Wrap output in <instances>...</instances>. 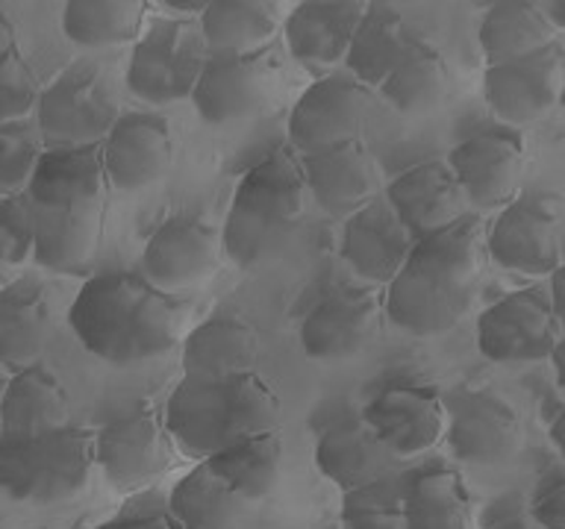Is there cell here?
Returning <instances> with one entry per match:
<instances>
[{
  "instance_id": "obj_44",
  "label": "cell",
  "mask_w": 565,
  "mask_h": 529,
  "mask_svg": "<svg viewBox=\"0 0 565 529\" xmlns=\"http://www.w3.org/2000/svg\"><path fill=\"white\" fill-rule=\"evenodd\" d=\"M95 529H180L168 511H150V515H118Z\"/></svg>"
},
{
  "instance_id": "obj_49",
  "label": "cell",
  "mask_w": 565,
  "mask_h": 529,
  "mask_svg": "<svg viewBox=\"0 0 565 529\" xmlns=\"http://www.w3.org/2000/svg\"><path fill=\"white\" fill-rule=\"evenodd\" d=\"M551 361H554L556 382H559V388L565 391V338H559V342H556L554 353H551Z\"/></svg>"
},
{
  "instance_id": "obj_14",
  "label": "cell",
  "mask_w": 565,
  "mask_h": 529,
  "mask_svg": "<svg viewBox=\"0 0 565 529\" xmlns=\"http://www.w3.org/2000/svg\"><path fill=\"white\" fill-rule=\"evenodd\" d=\"M565 88V47L554 42L524 60L492 65L483 74V97L494 118L524 127L545 118Z\"/></svg>"
},
{
  "instance_id": "obj_51",
  "label": "cell",
  "mask_w": 565,
  "mask_h": 529,
  "mask_svg": "<svg viewBox=\"0 0 565 529\" xmlns=\"http://www.w3.org/2000/svg\"><path fill=\"white\" fill-rule=\"evenodd\" d=\"M559 104H563V109H565V88H563V95H559Z\"/></svg>"
},
{
  "instance_id": "obj_42",
  "label": "cell",
  "mask_w": 565,
  "mask_h": 529,
  "mask_svg": "<svg viewBox=\"0 0 565 529\" xmlns=\"http://www.w3.org/2000/svg\"><path fill=\"white\" fill-rule=\"evenodd\" d=\"M530 515L539 529H565V471H554L536 485Z\"/></svg>"
},
{
  "instance_id": "obj_39",
  "label": "cell",
  "mask_w": 565,
  "mask_h": 529,
  "mask_svg": "<svg viewBox=\"0 0 565 529\" xmlns=\"http://www.w3.org/2000/svg\"><path fill=\"white\" fill-rule=\"evenodd\" d=\"M39 153L42 136L33 123H0V197L24 192Z\"/></svg>"
},
{
  "instance_id": "obj_40",
  "label": "cell",
  "mask_w": 565,
  "mask_h": 529,
  "mask_svg": "<svg viewBox=\"0 0 565 529\" xmlns=\"http://www.w3.org/2000/svg\"><path fill=\"white\" fill-rule=\"evenodd\" d=\"M33 259V203L24 192L0 197V268Z\"/></svg>"
},
{
  "instance_id": "obj_7",
  "label": "cell",
  "mask_w": 565,
  "mask_h": 529,
  "mask_svg": "<svg viewBox=\"0 0 565 529\" xmlns=\"http://www.w3.org/2000/svg\"><path fill=\"white\" fill-rule=\"evenodd\" d=\"M118 115V95L100 77V71L92 62H74L39 91L35 130L47 148H83L100 144Z\"/></svg>"
},
{
  "instance_id": "obj_37",
  "label": "cell",
  "mask_w": 565,
  "mask_h": 529,
  "mask_svg": "<svg viewBox=\"0 0 565 529\" xmlns=\"http://www.w3.org/2000/svg\"><path fill=\"white\" fill-rule=\"evenodd\" d=\"M145 15V0H71L62 9V30L79 47H115L139 39Z\"/></svg>"
},
{
  "instance_id": "obj_20",
  "label": "cell",
  "mask_w": 565,
  "mask_h": 529,
  "mask_svg": "<svg viewBox=\"0 0 565 529\" xmlns=\"http://www.w3.org/2000/svg\"><path fill=\"white\" fill-rule=\"evenodd\" d=\"M298 165L307 194H312V201L330 218H351L380 194L377 162L362 139L318 153H300Z\"/></svg>"
},
{
  "instance_id": "obj_21",
  "label": "cell",
  "mask_w": 565,
  "mask_h": 529,
  "mask_svg": "<svg viewBox=\"0 0 565 529\" xmlns=\"http://www.w3.org/2000/svg\"><path fill=\"white\" fill-rule=\"evenodd\" d=\"M415 247L413 233L401 224L383 192L342 224L339 256L356 277L388 285Z\"/></svg>"
},
{
  "instance_id": "obj_41",
  "label": "cell",
  "mask_w": 565,
  "mask_h": 529,
  "mask_svg": "<svg viewBox=\"0 0 565 529\" xmlns=\"http://www.w3.org/2000/svg\"><path fill=\"white\" fill-rule=\"evenodd\" d=\"M39 79L21 53H9L0 60V123L26 121L39 100Z\"/></svg>"
},
{
  "instance_id": "obj_46",
  "label": "cell",
  "mask_w": 565,
  "mask_h": 529,
  "mask_svg": "<svg viewBox=\"0 0 565 529\" xmlns=\"http://www.w3.org/2000/svg\"><path fill=\"white\" fill-rule=\"evenodd\" d=\"M162 7L171 12V18H183L185 21V15H192V21H198L203 7H206V0H166Z\"/></svg>"
},
{
  "instance_id": "obj_47",
  "label": "cell",
  "mask_w": 565,
  "mask_h": 529,
  "mask_svg": "<svg viewBox=\"0 0 565 529\" xmlns=\"http://www.w3.org/2000/svg\"><path fill=\"white\" fill-rule=\"evenodd\" d=\"M539 9L545 12L547 24L554 26L556 33H563L565 30V0H545V3H539Z\"/></svg>"
},
{
  "instance_id": "obj_19",
  "label": "cell",
  "mask_w": 565,
  "mask_h": 529,
  "mask_svg": "<svg viewBox=\"0 0 565 529\" xmlns=\"http://www.w3.org/2000/svg\"><path fill=\"white\" fill-rule=\"evenodd\" d=\"M100 156L106 183L118 192H141L171 171V127L157 112H121L100 141Z\"/></svg>"
},
{
  "instance_id": "obj_34",
  "label": "cell",
  "mask_w": 565,
  "mask_h": 529,
  "mask_svg": "<svg viewBox=\"0 0 565 529\" xmlns=\"http://www.w3.org/2000/svg\"><path fill=\"white\" fill-rule=\"evenodd\" d=\"M247 503L206 462L183 474L168 494V515L180 529H236Z\"/></svg>"
},
{
  "instance_id": "obj_18",
  "label": "cell",
  "mask_w": 565,
  "mask_h": 529,
  "mask_svg": "<svg viewBox=\"0 0 565 529\" xmlns=\"http://www.w3.org/2000/svg\"><path fill=\"white\" fill-rule=\"evenodd\" d=\"M360 414L395 458L418 456L445 435L441 395L422 382H388Z\"/></svg>"
},
{
  "instance_id": "obj_17",
  "label": "cell",
  "mask_w": 565,
  "mask_h": 529,
  "mask_svg": "<svg viewBox=\"0 0 565 529\" xmlns=\"http://www.w3.org/2000/svg\"><path fill=\"white\" fill-rule=\"evenodd\" d=\"M224 247L221 229L192 215H174L153 229L141 253V277L159 291L174 294L198 285L218 268Z\"/></svg>"
},
{
  "instance_id": "obj_2",
  "label": "cell",
  "mask_w": 565,
  "mask_h": 529,
  "mask_svg": "<svg viewBox=\"0 0 565 529\" xmlns=\"http://www.w3.org/2000/svg\"><path fill=\"white\" fill-rule=\"evenodd\" d=\"M183 309L174 294L150 285L141 271L95 273L68 309V324L92 356L136 365L166 356L177 344Z\"/></svg>"
},
{
  "instance_id": "obj_50",
  "label": "cell",
  "mask_w": 565,
  "mask_h": 529,
  "mask_svg": "<svg viewBox=\"0 0 565 529\" xmlns=\"http://www.w3.org/2000/svg\"><path fill=\"white\" fill-rule=\"evenodd\" d=\"M551 441H554V447L563 453L565 458V409L554 418V423H551Z\"/></svg>"
},
{
  "instance_id": "obj_23",
  "label": "cell",
  "mask_w": 565,
  "mask_h": 529,
  "mask_svg": "<svg viewBox=\"0 0 565 529\" xmlns=\"http://www.w3.org/2000/svg\"><path fill=\"white\" fill-rule=\"evenodd\" d=\"M365 15L360 0H303L282 18V39L291 60L303 68L333 74L348 56L351 39Z\"/></svg>"
},
{
  "instance_id": "obj_3",
  "label": "cell",
  "mask_w": 565,
  "mask_h": 529,
  "mask_svg": "<svg viewBox=\"0 0 565 529\" xmlns=\"http://www.w3.org/2000/svg\"><path fill=\"white\" fill-rule=\"evenodd\" d=\"M166 432L185 456H215L238 441L280 427V397L250 374L224 379L183 377L168 395Z\"/></svg>"
},
{
  "instance_id": "obj_35",
  "label": "cell",
  "mask_w": 565,
  "mask_h": 529,
  "mask_svg": "<svg viewBox=\"0 0 565 529\" xmlns=\"http://www.w3.org/2000/svg\"><path fill=\"white\" fill-rule=\"evenodd\" d=\"M448 86L450 74L445 56L433 44L413 39L377 91L401 115H427L445 100Z\"/></svg>"
},
{
  "instance_id": "obj_26",
  "label": "cell",
  "mask_w": 565,
  "mask_h": 529,
  "mask_svg": "<svg viewBox=\"0 0 565 529\" xmlns=\"http://www.w3.org/2000/svg\"><path fill=\"white\" fill-rule=\"evenodd\" d=\"M71 400L44 365L15 370L0 397V439H35L68 427Z\"/></svg>"
},
{
  "instance_id": "obj_33",
  "label": "cell",
  "mask_w": 565,
  "mask_h": 529,
  "mask_svg": "<svg viewBox=\"0 0 565 529\" xmlns=\"http://www.w3.org/2000/svg\"><path fill=\"white\" fill-rule=\"evenodd\" d=\"M198 26L210 53H259L280 30V3L206 0Z\"/></svg>"
},
{
  "instance_id": "obj_8",
  "label": "cell",
  "mask_w": 565,
  "mask_h": 529,
  "mask_svg": "<svg viewBox=\"0 0 565 529\" xmlns=\"http://www.w3.org/2000/svg\"><path fill=\"white\" fill-rule=\"evenodd\" d=\"M445 441L466 465H503L521 447L519 412L492 388L457 386L441 395Z\"/></svg>"
},
{
  "instance_id": "obj_22",
  "label": "cell",
  "mask_w": 565,
  "mask_h": 529,
  "mask_svg": "<svg viewBox=\"0 0 565 529\" xmlns=\"http://www.w3.org/2000/svg\"><path fill=\"white\" fill-rule=\"evenodd\" d=\"M106 197L71 206H33V259L53 273H86L104 238Z\"/></svg>"
},
{
  "instance_id": "obj_45",
  "label": "cell",
  "mask_w": 565,
  "mask_h": 529,
  "mask_svg": "<svg viewBox=\"0 0 565 529\" xmlns=\"http://www.w3.org/2000/svg\"><path fill=\"white\" fill-rule=\"evenodd\" d=\"M551 309H554V315L559 324H565V262L551 273Z\"/></svg>"
},
{
  "instance_id": "obj_1",
  "label": "cell",
  "mask_w": 565,
  "mask_h": 529,
  "mask_svg": "<svg viewBox=\"0 0 565 529\" xmlns=\"http://www.w3.org/2000/svg\"><path fill=\"white\" fill-rule=\"evenodd\" d=\"M483 229L475 215L415 241L413 253L388 282V321L418 338L454 330L475 303L483 277Z\"/></svg>"
},
{
  "instance_id": "obj_16",
  "label": "cell",
  "mask_w": 565,
  "mask_h": 529,
  "mask_svg": "<svg viewBox=\"0 0 565 529\" xmlns=\"http://www.w3.org/2000/svg\"><path fill=\"white\" fill-rule=\"evenodd\" d=\"M383 315H386L383 298L374 291H333L303 317L300 347L316 361L353 359L377 342Z\"/></svg>"
},
{
  "instance_id": "obj_9",
  "label": "cell",
  "mask_w": 565,
  "mask_h": 529,
  "mask_svg": "<svg viewBox=\"0 0 565 529\" xmlns=\"http://www.w3.org/2000/svg\"><path fill=\"white\" fill-rule=\"evenodd\" d=\"M371 112V88L348 74L333 71L318 77L312 86L298 97L289 115V141L300 153L360 141L365 118Z\"/></svg>"
},
{
  "instance_id": "obj_11",
  "label": "cell",
  "mask_w": 565,
  "mask_h": 529,
  "mask_svg": "<svg viewBox=\"0 0 565 529\" xmlns=\"http://www.w3.org/2000/svg\"><path fill=\"white\" fill-rule=\"evenodd\" d=\"M556 342L559 321L542 289L512 291L477 317V347L501 365L551 359Z\"/></svg>"
},
{
  "instance_id": "obj_5",
  "label": "cell",
  "mask_w": 565,
  "mask_h": 529,
  "mask_svg": "<svg viewBox=\"0 0 565 529\" xmlns=\"http://www.w3.org/2000/svg\"><path fill=\"white\" fill-rule=\"evenodd\" d=\"M95 467V432L62 427L35 439H0V494L56 506L86 488Z\"/></svg>"
},
{
  "instance_id": "obj_32",
  "label": "cell",
  "mask_w": 565,
  "mask_h": 529,
  "mask_svg": "<svg viewBox=\"0 0 565 529\" xmlns=\"http://www.w3.org/2000/svg\"><path fill=\"white\" fill-rule=\"evenodd\" d=\"M477 42L483 51L486 68L503 62L524 60L556 42V30L547 24L545 12L530 0H501L486 9Z\"/></svg>"
},
{
  "instance_id": "obj_6",
  "label": "cell",
  "mask_w": 565,
  "mask_h": 529,
  "mask_svg": "<svg viewBox=\"0 0 565 529\" xmlns=\"http://www.w3.org/2000/svg\"><path fill=\"white\" fill-rule=\"evenodd\" d=\"M206 56L210 51L198 21L159 15L132 44L127 86L145 104H177L192 97Z\"/></svg>"
},
{
  "instance_id": "obj_24",
  "label": "cell",
  "mask_w": 565,
  "mask_h": 529,
  "mask_svg": "<svg viewBox=\"0 0 565 529\" xmlns=\"http://www.w3.org/2000/svg\"><path fill=\"white\" fill-rule=\"evenodd\" d=\"M383 197L415 241L457 224L466 215V197L445 159H430L397 174Z\"/></svg>"
},
{
  "instance_id": "obj_15",
  "label": "cell",
  "mask_w": 565,
  "mask_h": 529,
  "mask_svg": "<svg viewBox=\"0 0 565 529\" xmlns=\"http://www.w3.org/2000/svg\"><path fill=\"white\" fill-rule=\"evenodd\" d=\"M445 162L466 197V206L494 212L515 201L524 171V144L510 130H483L459 141Z\"/></svg>"
},
{
  "instance_id": "obj_25",
  "label": "cell",
  "mask_w": 565,
  "mask_h": 529,
  "mask_svg": "<svg viewBox=\"0 0 565 529\" xmlns=\"http://www.w3.org/2000/svg\"><path fill=\"white\" fill-rule=\"evenodd\" d=\"M316 467L339 488L353 492L395 471L397 458L383 447L362 414H342L327 423L316 441Z\"/></svg>"
},
{
  "instance_id": "obj_31",
  "label": "cell",
  "mask_w": 565,
  "mask_h": 529,
  "mask_svg": "<svg viewBox=\"0 0 565 529\" xmlns=\"http://www.w3.org/2000/svg\"><path fill=\"white\" fill-rule=\"evenodd\" d=\"M413 42L404 18L392 3H365V15L351 39L344 71L365 88H380Z\"/></svg>"
},
{
  "instance_id": "obj_29",
  "label": "cell",
  "mask_w": 565,
  "mask_h": 529,
  "mask_svg": "<svg viewBox=\"0 0 565 529\" xmlns=\"http://www.w3.org/2000/svg\"><path fill=\"white\" fill-rule=\"evenodd\" d=\"M53 335V312L47 291L33 280L12 282L0 291V365L24 370L39 365Z\"/></svg>"
},
{
  "instance_id": "obj_10",
  "label": "cell",
  "mask_w": 565,
  "mask_h": 529,
  "mask_svg": "<svg viewBox=\"0 0 565 529\" xmlns=\"http://www.w3.org/2000/svg\"><path fill=\"white\" fill-rule=\"evenodd\" d=\"M280 77V65L268 51L210 53L192 104L206 123H233L263 112Z\"/></svg>"
},
{
  "instance_id": "obj_43",
  "label": "cell",
  "mask_w": 565,
  "mask_h": 529,
  "mask_svg": "<svg viewBox=\"0 0 565 529\" xmlns=\"http://www.w3.org/2000/svg\"><path fill=\"white\" fill-rule=\"evenodd\" d=\"M480 529H539V523L515 497H501V500L489 503Z\"/></svg>"
},
{
  "instance_id": "obj_13",
  "label": "cell",
  "mask_w": 565,
  "mask_h": 529,
  "mask_svg": "<svg viewBox=\"0 0 565 529\" xmlns=\"http://www.w3.org/2000/svg\"><path fill=\"white\" fill-rule=\"evenodd\" d=\"M486 253L512 273L551 277L563 264L559 215L542 197L507 203L486 233Z\"/></svg>"
},
{
  "instance_id": "obj_27",
  "label": "cell",
  "mask_w": 565,
  "mask_h": 529,
  "mask_svg": "<svg viewBox=\"0 0 565 529\" xmlns=\"http://www.w3.org/2000/svg\"><path fill=\"white\" fill-rule=\"evenodd\" d=\"M106 171L100 144L42 148L24 194L33 206H71L106 197Z\"/></svg>"
},
{
  "instance_id": "obj_36",
  "label": "cell",
  "mask_w": 565,
  "mask_h": 529,
  "mask_svg": "<svg viewBox=\"0 0 565 529\" xmlns=\"http://www.w3.org/2000/svg\"><path fill=\"white\" fill-rule=\"evenodd\" d=\"M242 500L259 503L271 494L277 485L282 465V439L280 432H259L250 439L238 441L233 447L221 450L215 456L203 458Z\"/></svg>"
},
{
  "instance_id": "obj_28",
  "label": "cell",
  "mask_w": 565,
  "mask_h": 529,
  "mask_svg": "<svg viewBox=\"0 0 565 529\" xmlns=\"http://www.w3.org/2000/svg\"><path fill=\"white\" fill-rule=\"evenodd\" d=\"M259 359V335L242 315H215L194 326L183 342L189 379H224L250 374Z\"/></svg>"
},
{
  "instance_id": "obj_12",
  "label": "cell",
  "mask_w": 565,
  "mask_h": 529,
  "mask_svg": "<svg viewBox=\"0 0 565 529\" xmlns=\"http://www.w3.org/2000/svg\"><path fill=\"white\" fill-rule=\"evenodd\" d=\"M95 465L118 494L141 492L171 465V435L153 409H132L95 432Z\"/></svg>"
},
{
  "instance_id": "obj_38",
  "label": "cell",
  "mask_w": 565,
  "mask_h": 529,
  "mask_svg": "<svg viewBox=\"0 0 565 529\" xmlns=\"http://www.w3.org/2000/svg\"><path fill=\"white\" fill-rule=\"evenodd\" d=\"M344 529H404V474L380 476L342 494Z\"/></svg>"
},
{
  "instance_id": "obj_30",
  "label": "cell",
  "mask_w": 565,
  "mask_h": 529,
  "mask_svg": "<svg viewBox=\"0 0 565 529\" xmlns=\"http://www.w3.org/2000/svg\"><path fill=\"white\" fill-rule=\"evenodd\" d=\"M404 529H471V497L445 465L404 474Z\"/></svg>"
},
{
  "instance_id": "obj_48",
  "label": "cell",
  "mask_w": 565,
  "mask_h": 529,
  "mask_svg": "<svg viewBox=\"0 0 565 529\" xmlns=\"http://www.w3.org/2000/svg\"><path fill=\"white\" fill-rule=\"evenodd\" d=\"M15 26L3 12H0V60H7L9 53H15Z\"/></svg>"
},
{
  "instance_id": "obj_4",
  "label": "cell",
  "mask_w": 565,
  "mask_h": 529,
  "mask_svg": "<svg viewBox=\"0 0 565 529\" xmlns=\"http://www.w3.org/2000/svg\"><path fill=\"white\" fill-rule=\"evenodd\" d=\"M303 206L307 185L291 150H277L256 162L238 180L221 227V247L230 262L254 271L274 259L298 229Z\"/></svg>"
}]
</instances>
